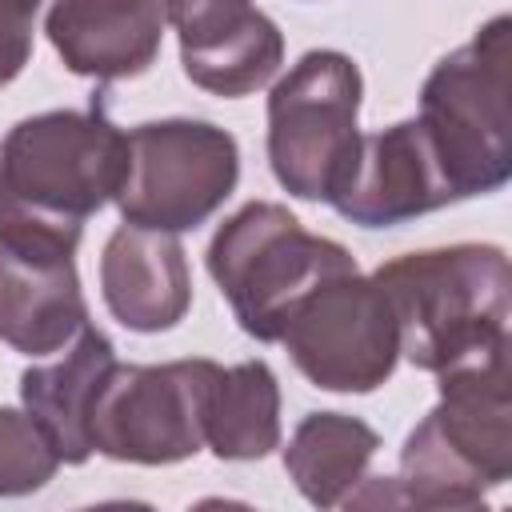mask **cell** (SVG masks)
I'll list each match as a JSON object with an SVG mask.
<instances>
[{
	"label": "cell",
	"instance_id": "cell-1",
	"mask_svg": "<svg viewBox=\"0 0 512 512\" xmlns=\"http://www.w3.org/2000/svg\"><path fill=\"white\" fill-rule=\"evenodd\" d=\"M508 348L436 372V408L400 444L396 492L404 508H484L512 476V380Z\"/></svg>",
	"mask_w": 512,
	"mask_h": 512
},
{
	"label": "cell",
	"instance_id": "cell-2",
	"mask_svg": "<svg viewBox=\"0 0 512 512\" xmlns=\"http://www.w3.org/2000/svg\"><path fill=\"white\" fill-rule=\"evenodd\" d=\"M128 136L104 96L16 120L0 140V228L80 244L84 224L116 200Z\"/></svg>",
	"mask_w": 512,
	"mask_h": 512
},
{
	"label": "cell",
	"instance_id": "cell-3",
	"mask_svg": "<svg viewBox=\"0 0 512 512\" xmlns=\"http://www.w3.org/2000/svg\"><path fill=\"white\" fill-rule=\"evenodd\" d=\"M372 280L396 316L400 360L420 372L436 376L512 344V264L500 244L404 252L384 260Z\"/></svg>",
	"mask_w": 512,
	"mask_h": 512
},
{
	"label": "cell",
	"instance_id": "cell-4",
	"mask_svg": "<svg viewBox=\"0 0 512 512\" xmlns=\"http://www.w3.org/2000/svg\"><path fill=\"white\" fill-rule=\"evenodd\" d=\"M428 128L460 200L492 196L512 180V16L496 12L444 52L420 84Z\"/></svg>",
	"mask_w": 512,
	"mask_h": 512
},
{
	"label": "cell",
	"instance_id": "cell-5",
	"mask_svg": "<svg viewBox=\"0 0 512 512\" xmlns=\"http://www.w3.org/2000/svg\"><path fill=\"white\" fill-rule=\"evenodd\" d=\"M204 264L240 332L260 344H280L292 308L324 276L356 268V256L340 240L308 232L284 204L248 200L216 228Z\"/></svg>",
	"mask_w": 512,
	"mask_h": 512
},
{
	"label": "cell",
	"instance_id": "cell-6",
	"mask_svg": "<svg viewBox=\"0 0 512 512\" xmlns=\"http://www.w3.org/2000/svg\"><path fill=\"white\" fill-rule=\"evenodd\" d=\"M364 76L340 48L304 52L268 92V168L308 204H328L360 140Z\"/></svg>",
	"mask_w": 512,
	"mask_h": 512
},
{
	"label": "cell",
	"instance_id": "cell-7",
	"mask_svg": "<svg viewBox=\"0 0 512 512\" xmlns=\"http://www.w3.org/2000/svg\"><path fill=\"white\" fill-rule=\"evenodd\" d=\"M124 180L116 208L124 224L196 232L240 184V144L228 128L196 116L144 120L124 132Z\"/></svg>",
	"mask_w": 512,
	"mask_h": 512
},
{
	"label": "cell",
	"instance_id": "cell-8",
	"mask_svg": "<svg viewBox=\"0 0 512 512\" xmlns=\"http://www.w3.org/2000/svg\"><path fill=\"white\" fill-rule=\"evenodd\" d=\"M220 364L208 356L164 364H120L108 372L88 436L116 464H180L204 448V420Z\"/></svg>",
	"mask_w": 512,
	"mask_h": 512
},
{
	"label": "cell",
	"instance_id": "cell-9",
	"mask_svg": "<svg viewBox=\"0 0 512 512\" xmlns=\"http://www.w3.org/2000/svg\"><path fill=\"white\" fill-rule=\"evenodd\" d=\"M280 344L296 372L320 392H376L400 364L396 316L380 284L360 268L324 276L292 308Z\"/></svg>",
	"mask_w": 512,
	"mask_h": 512
},
{
	"label": "cell",
	"instance_id": "cell-10",
	"mask_svg": "<svg viewBox=\"0 0 512 512\" xmlns=\"http://www.w3.org/2000/svg\"><path fill=\"white\" fill-rule=\"evenodd\" d=\"M328 204L356 228H400L416 216L460 204V196L428 128L420 116H408L380 132H360Z\"/></svg>",
	"mask_w": 512,
	"mask_h": 512
},
{
	"label": "cell",
	"instance_id": "cell-11",
	"mask_svg": "<svg viewBox=\"0 0 512 512\" xmlns=\"http://www.w3.org/2000/svg\"><path fill=\"white\" fill-rule=\"evenodd\" d=\"M72 240L0 228V344L56 356L88 320Z\"/></svg>",
	"mask_w": 512,
	"mask_h": 512
},
{
	"label": "cell",
	"instance_id": "cell-12",
	"mask_svg": "<svg viewBox=\"0 0 512 512\" xmlns=\"http://www.w3.org/2000/svg\"><path fill=\"white\" fill-rule=\"evenodd\" d=\"M160 0H52L44 36L72 76L112 84L144 76L164 44Z\"/></svg>",
	"mask_w": 512,
	"mask_h": 512
},
{
	"label": "cell",
	"instance_id": "cell-13",
	"mask_svg": "<svg viewBox=\"0 0 512 512\" xmlns=\"http://www.w3.org/2000/svg\"><path fill=\"white\" fill-rule=\"evenodd\" d=\"M100 296L128 332L156 336L176 328L192 308L188 252L176 232L120 224L100 252Z\"/></svg>",
	"mask_w": 512,
	"mask_h": 512
},
{
	"label": "cell",
	"instance_id": "cell-14",
	"mask_svg": "<svg viewBox=\"0 0 512 512\" xmlns=\"http://www.w3.org/2000/svg\"><path fill=\"white\" fill-rule=\"evenodd\" d=\"M176 36L184 76L224 100H240L268 88L284 64V32L256 4H236L200 16L176 28Z\"/></svg>",
	"mask_w": 512,
	"mask_h": 512
},
{
	"label": "cell",
	"instance_id": "cell-15",
	"mask_svg": "<svg viewBox=\"0 0 512 512\" xmlns=\"http://www.w3.org/2000/svg\"><path fill=\"white\" fill-rule=\"evenodd\" d=\"M112 368L116 344L96 324H84L56 360H40L20 372V404L40 420L64 464H84L92 456L88 420Z\"/></svg>",
	"mask_w": 512,
	"mask_h": 512
},
{
	"label": "cell",
	"instance_id": "cell-16",
	"mask_svg": "<svg viewBox=\"0 0 512 512\" xmlns=\"http://www.w3.org/2000/svg\"><path fill=\"white\" fill-rule=\"evenodd\" d=\"M376 452H380V432L368 420L324 408V412H308L292 428L280 460L288 480L312 508H340L352 496V488L368 476Z\"/></svg>",
	"mask_w": 512,
	"mask_h": 512
},
{
	"label": "cell",
	"instance_id": "cell-17",
	"mask_svg": "<svg viewBox=\"0 0 512 512\" xmlns=\"http://www.w3.org/2000/svg\"><path fill=\"white\" fill-rule=\"evenodd\" d=\"M204 448L216 460L248 464L280 448V380L268 360L220 368L204 420Z\"/></svg>",
	"mask_w": 512,
	"mask_h": 512
},
{
	"label": "cell",
	"instance_id": "cell-18",
	"mask_svg": "<svg viewBox=\"0 0 512 512\" xmlns=\"http://www.w3.org/2000/svg\"><path fill=\"white\" fill-rule=\"evenodd\" d=\"M60 452L40 420L20 404H0V496H32L60 472Z\"/></svg>",
	"mask_w": 512,
	"mask_h": 512
},
{
	"label": "cell",
	"instance_id": "cell-19",
	"mask_svg": "<svg viewBox=\"0 0 512 512\" xmlns=\"http://www.w3.org/2000/svg\"><path fill=\"white\" fill-rule=\"evenodd\" d=\"M32 60V20L0 4V88H8Z\"/></svg>",
	"mask_w": 512,
	"mask_h": 512
},
{
	"label": "cell",
	"instance_id": "cell-20",
	"mask_svg": "<svg viewBox=\"0 0 512 512\" xmlns=\"http://www.w3.org/2000/svg\"><path fill=\"white\" fill-rule=\"evenodd\" d=\"M164 4V16L172 28H184L200 16H212V12H224V8H236V4H252V0H160Z\"/></svg>",
	"mask_w": 512,
	"mask_h": 512
},
{
	"label": "cell",
	"instance_id": "cell-21",
	"mask_svg": "<svg viewBox=\"0 0 512 512\" xmlns=\"http://www.w3.org/2000/svg\"><path fill=\"white\" fill-rule=\"evenodd\" d=\"M0 4H4V8H12V12H20V16H28V20H32V16H36V8H40V4H44V0H0Z\"/></svg>",
	"mask_w": 512,
	"mask_h": 512
}]
</instances>
